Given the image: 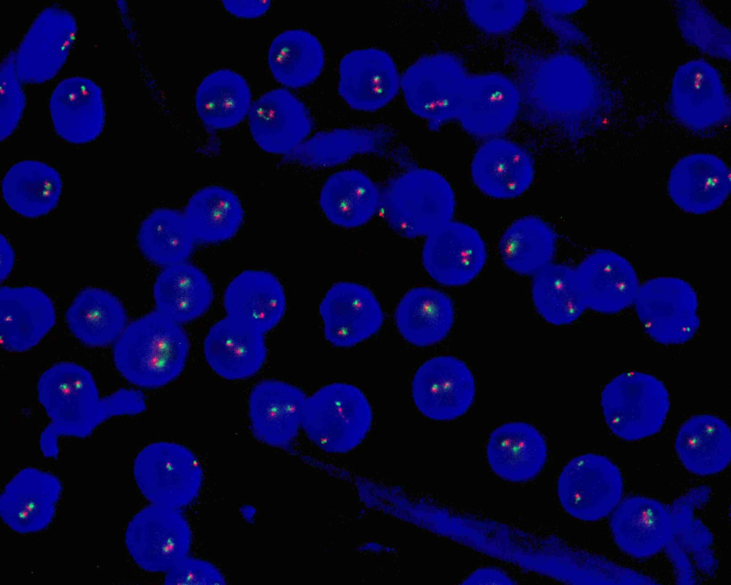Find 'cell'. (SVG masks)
I'll return each instance as SVG.
<instances>
[{"mask_svg": "<svg viewBox=\"0 0 731 585\" xmlns=\"http://www.w3.org/2000/svg\"><path fill=\"white\" fill-rule=\"evenodd\" d=\"M585 308L616 314L634 304L640 284L633 265L622 255L600 249L588 254L575 268Z\"/></svg>", "mask_w": 731, "mask_h": 585, "instance_id": "cell-18", "label": "cell"}, {"mask_svg": "<svg viewBox=\"0 0 731 585\" xmlns=\"http://www.w3.org/2000/svg\"><path fill=\"white\" fill-rule=\"evenodd\" d=\"M136 485L151 503L180 509L198 495L203 470L187 447L170 441H158L143 448L133 466Z\"/></svg>", "mask_w": 731, "mask_h": 585, "instance_id": "cell-8", "label": "cell"}, {"mask_svg": "<svg viewBox=\"0 0 731 585\" xmlns=\"http://www.w3.org/2000/svg\"><path fill=\"white\" fill-rule=\"evenodd\" d=\"M600 404L605 421L617 437L637 441L662 428L670 407L665 384L640 371L622 373L603 388Z\"/></svg>", "mask_w": 731, "mask_h": 585, "instance_id": "cell-5", "label": "cell"}, {"mask_svg": "<svg viewBox=\"0 0 731 585\" xmlns=\"http://www.w3.org/2000/svg\"><path fill=\"white\" fill-rule=\"evenodd\" d=\"M338 91L352 109L377 111L389 104L400 87L393 57L378 48L357 49L346 54L338 66Z\"/></svg>", "mask_w": 731, "mask_h": 585, "instance_id": "cell-16", "label": "cell"}, {"mask_svg": "<svg viewBox=\"0 0 731 585\" xmlns=\"http://www.w3.org/2000/svg\"><path fill=\"white\" fill-rule=\"evenodd\" d=\"M37 394L51 419L40 436L41 452L48 458H57L59 437L84 438L113 416L136 415L146 409L144 395L135 389H121L101 398L91 374L74 362L46 370Z\"/></svg>", "mask_w": 731, "mask_h": 585, "instance_id": "cell-2", "label": "cell"}, {"mask_svg": "<svg viewBox=\"0 0 731 585\" xmlns=\"http://www.w3.org/2000/svg\"><path fill=\"white\" fill-rule=\"evenodd\" d=\"M195 242L183 213L169 208L152 211L137 232V244L143 256L161 266L186 262Z\"/></svg>", "mask_w": 731, "mask_h": 585, "instance_id": "cell-42", "label": "cell"}, {"mask_svg": "<svg viewBox=\"0 0 731 585\" xmlns=\"http://www.w3.org/2000/svg\"><path fill=\"white\" fill-rule=\"evenodd\" d=\"M557 236L541 218L528 215L510 224L500 236L498 251L505 266L513 272L534 276L552 263Z\"/></svg>", "mask_w": 731, "mask_h": 585, "instance_id": "cell-39", "label": "cell"}, {"mask_svg": "<svg viewBox=\"0 0 731 585\" xmlns=\"http://www.w3.org/2000/svg\"><path fill=\"white\" fill-rule=\"evenodd\" d=\"M223 306L227 316L265 334L282 319L286 299L275 275L251 269L240 273L228 284Z\"/></svg>", "mask_w": 731, "mask_h": 585, "instance_id": "cell-29", "label": "cell"}, {"mask_svg": "<svg viewBox=\"0 0 731 585\" xmlns=\"http://www.w3.org/2000/svg\"><path fill=\"white\" fill-rule=\"evenodd\" d=\"M54 129L67 142L83 144L102 132L106 118L101 88L92 80L72 76L61 80L49 99Z\"/></svg>", "mask_w": 731, "mask_h": 585, "instance_id": "cell-23", "label": "cell"}, {"mask_svg": "<svg viewBox=\"0 0 731 585\" xmlns=\"http://www.w3.org/2000/svg\"><path fill=\"white\" fill-rule=\"evenodd\" d=\"M383 217L399 236H427L453 220L455 197L448 181L427 168H415L390 179L380 189Z\"/></svg>", "mask_w": 731, "mask_h": 585, "instance_id": "cell-4", "label": "cell"}, {"mask_svg": "<svg viewBox=\"0 0 731 585\" xmlns=\"http://www.w3.org/2000/svg\"><path fill=\"white\" fill-rule=\"evenodd\" d=\"M675 451L689 471L710 476L724 470L731 459V434L721 418L708 414L691 416L680 426Z\"/></svg>", "mask_w": 731, "mask_h": 585, "instance_id": "cell-33", "label": "cell"}, {"mask_svg": "<svg viewBox=\"0 0 731 585\" xmlns=\"http://www.w3.org/2000/svg\"><path fill=\"white\" fill-rule=\"evenodd\" d=\"M610 529L622 551L641 559L657 554L668 544L675 523L673 515L661 502L634 496L620 501L614 509Z\"/></svg>", "mask_w": 731, "mask_h": 585, "instance_id": "cell-24", "label": "cell"}, {"mask_svg": "<svg viewBox=\"0 0 731 585\" xmlns=\"http://www.w3.org/2000/svg\"><path fill=\"white\" fill-rule=\"evenodd\" d=\"M623 482L618 467L608 458L585 454L563 469L557 494L564 510L581 521H595L611 513L621 500Z\"/></svg>", "mask_w": 731, "mask_h": 585, "instance_id": "cell-11", "label": "cell"}, {"mask_svg": "<svg viewBox=\"0 0 731 585\" xmlns=\"http://www.w3.org/2000/svg\"><path fill=\"white\" fill-rule=\"evenodd\" d=\"M0 139L9 137L17 128L26 105L21 81L14 65V51L9 53L1 64Z\"/></svg>", "mask_w": 731, "mask_h": 585, "instance_id": "cell-46", "label": "cell"}, {"mask_svg": "<svg viewBox=\"0 0 731 585\" xmlns=\"http://www.w3.org/2000/svg\"><path fill=\"white\" fill-rule=\"evenodd\" d=\"M306 399V396L301 389L285 381L266 379L256 384L248 401L253 435L272 446L288 444L301 426Z\"/></svg>", "mask_w": 731, "mask_h": 585, "instance_id": "cell-26", "label": "cell"}, {"mask_svg": "<svg viewBox=\"0 0 731 585\" xmlns=\"http://www.w3.org/2000/svg\"><path fill=\"white\" fill-rule=\"evenodd\" d=\"M189 349L181 324L155 310L127 324L114 343V361L128 381L153 389L181 374Z\"/></svg>", "mask_w": 731, "mask_h": 585, "instance_id": "cell-3", "label": "cell"}, {"mask_svg": "<svg viewBox=\"0 0 731 585\" xmlns=\"http://www.w3.org/2000/svg\"><path fill=\"white\" fill-rule=\"evenodd\" d=\"M1 279L3 281L10 274L14 261V254L12 248L3 236H1Z\"/></svg>", "mask_w": 731, "mask_h": 585, "instance_id": "cell-51", "label": "cell"}, {"mask_svg": "<svg viewBox=\"0 0 731 585\" xmlns=\"http://www.w3.org/2000/svg\"><path fill=\"white\" fill-rule=\"evenodd\" d=\"M65 318L74 336L91 347L115 343L128 324L121 301L111 292L97 287L80 291L68 308Z\"/></svg>", "mask_w": 731, "mask_h": 585, "instance_id": "cell-36", "label": "cell"}, {"mask_svg": "<svg viewBox=\"0 0 731 585\" xmlns=\"http://www.w3.org/2000/svg\"><path fill=\"white\" fill-rule=\"evenodd\" d=\"M372 420L371 406L360 389L333 383L306 397L301 426L308 437L321 448L344 451L366 437Z\"/></svg>", "mask_w": 731, "mask_h": 585, "instance_id": "cell-6", "label": "cell"}, {"mask_svg": "<svg viewBox=\"0 0 731 585\" xmlns=\"http://www.w3.org/2000/svg\"><path fill=\"white\" fill-rule=\"evenodd\" d=\"M251 134L263 151L287 154L306 140L312 119L304 104L289 91L276 89L264 93L248 113Z\"/></svg>", "mask_w": 731, "mask_h": 585, "instance_id": "cell-20", "label": "cell"}, {"mask_svg": "<svg viewBox=\"0 0 731 585\" xmlns=\"http://www.w3.org/2000/svg\"><path fill=\"white\" fill-rule=\"evenodd\" d=\"M224 8L240 18L253 19L263 15L270 8L271 1H222Z\"/></svg>", "mask_w": 731, "mask_h": 585, "instance_id": "cell-48", "label": "cell"}, {"mask_svg": "<svg viewBox=\"0 0 731 585\" xmlns=\"http://www.w3.org/2000/svg\"><path fill=\"white\" fill-rule=\"evenodd\" d=\"M61 491V481L54 474L24 468L4 489L0 497L1 517L17 533L39 532L51 522Z\"/></svg>", "mask_w": 731, "mask_h": 585, "instance_id": "cell-21", "label": "cell"}, {"mask_svg": "<svg viewBox=\"0 0 731 585\" xmlns=\"http://www.w3.org/2000/svg\"><path fill=\"white\" fill-rule=\"evenodd\" d=\"M471 179L483 194L497 199H512L523 194L535 178L530 154L520 144L492 138L475 151L470 164Z\"/></svg>", "mask_w": 731, "mask_h": 585, "instance_id": "cell-22", "label": "cell"}, {"mask_svg": "<svg viewBox=\"0 0 731 585\" xmlns=\"http://www.w3.org/2000/svg\"><path fill=\"white\" fill-rule=\"evenodd\" d=\"M697 7L689 8L691 14H680V16L685 17L679 19L684 35L707 54L725 57L730 53L729 34L709 12Z\"/></svg>", "mask_w": 731, "mask_h": 585, "instance_id": "cell-45", "label": "cell"}, {"mask_svg": "<svg viewBox=\"0 0 731 585\" xmlns=\"http://www.w3.org/2000/svg\"><path fill=\"white\" fill-rule=\"evenodd\" d=\"M469 75L456 55L437 52L422 56L400 76L406 106L433 127L457 119Z\"/></svg>", "mask_w": 731, "mask_h": 585, "instance_id": "cell-7", "label": "cell"}, {"mask_svg": "<svg viewBox=\"0 0 731 585\" xmlns=\"http://www.w3.org/2000/svg\"><path fill=\"white\" fill-rule=\"evenodd\" d=\"M153 294L156 310L180 324L201 316L213 299L208 276L187 262L165 267L154 282Z\"/></svg>", "mask_w": 731, "mask_h": 585, "instance_id": "cell-34", "label": "cell"}, {"mask_svg": "<svg viewBox=\"0 0 731 585\" xmlns=\"http://www.w3.org/2000/svg\"><path fill=\"white\" fill-rule=\"evenodd\" d=\"M540 8L548 14H568L578 9L582 2L579 1H540L538 2Z\"/></svg>", "mask_w": 731, "mask_h": 585, "instance_id": "cell-50", "label": "cell"}, {"mask_svg": "<svg viewBox=\"0 0 731 585\" xmlns=\"http://www.w3.org/2000/svg\"><path fill=\"white\" fill-rule=\"evenodd\" d=\"M667 194L682 211L702 215L720 209L731 191L729 166L717 155L695 153L683 156L671 169Z\"/></svg>", "mask_w": 731, "mask_h": 585, "instance_id": "cell-19", "label": "cell"}, {"mask_svg": "<svg viewBox=\"0 0 731 585\" xmlns=\"http://www.w3.org/2000/svg\"><path fill=\"white\" fill-rule=\"evenodd\" d=\"M521 109L515 81L496 72L469 76L457 119L464 130L490 139L505 132Z\"/></svg>", "mask_w": 731, "mask_h": 585, "instance_id": "cell-15", "label": "cell"}, {"mask_svg": "<svg viewBox=\"0 0 731 585\" xmlns=\"http://www.w3.org/2000/svg\"><path fill=\"white\" fill-rule=\"evenodd\" d=\"M183 214L196 241L215 244L237 234L244 211L233 191L220 186H208L191 196Z\"/></svg>", "mask_w": 731, "mask_h": 585, "instance_id": "cell-38", "label": "cell"}, {"mask_svg": "<svg viewBox=\"0 0 731 585\" xmlns=\"http://www.w3.org/2000/svg\"><path fill=\"white\" fill-rule=\"evenodd\" d=\"M76 34V19L67 9L51 6L41 11L14 51L21 81L39 84L54 79L66 63Z\"/></svg>", "mask_w": 731, "mask_h": 585, "instance_id": "cell-12", "label": "cell"}, {"mask_svg": "<svg viewBox=\"0 0 731 585\" xmlns=\"http://www.w3.org/2000/svg\"><path fill=\"white\" fill-rule=\"evenodd\" d=\"M394 318L405 340L415 346H428L449 334L454 323V306L450 298L438 289L415 287L401 298Z\"/></svg>", "mask_w": 731, "mask_h": 585, "instance_id": "cell-31", "label": "cell"}, {"mask_svg": "<svg viewBox=\"0 0 731 585\" xmlns=\"http://www.w3.org/2000/svg\"><path fill=\"white\" fill-rule=\"evenodd\" d=\"M203 353L208 364L220 376L244 379L255 374L266 361L264 334L226 316L209 329Z\"/></svg>", "mask_w": 731, "mask_h": 585, "instance_id": "cell-28", "label": "cell"}, {"mask_svg": "<svg viewBox=\"0 0 731 585\" xmlns=\"http://www.w3.org/2000/svg\"><path fill=\"white\" fill-rule=\"evenodd\" d=\"M55 321L52 301L41 289L30 286L1 288V342L6 351L32 349L50 331Z\"/></svg>", "mask_w": 731, "mask_h": 585, "instance_id": "cell-27", "label": "cell"}, {"mask_svg": "<svg viewBox=\"0 0 731 585\" xmlns=\"http://www.w3.org/2000/svg\"><path fill=\"white\" fill-rule=\"evenodd\" d=\"M487 256L480 234L469 224L451 220L426 236L422 262L439 284L461 286L479 275Z\"/></svg>", "mask_w": 731, "mask_h": 585, "instance_id": "cell-14", "label": "cell"}, {"mask_svg": "<svg viewBox=\"0 0 731 585\" xmlns=\"http://www.w3.org/2000/svg\"><path fill=\"white\" fill-rule=\"evenodd\" d=\"M319 204L333 224L346 229L368 223L379 209L380 189L364 172L354 169L331 174L323 184Z\"/></svg>", "mask_w": 731, "mask_h": 585, "instance_id": "cell-35", "label": "cell"}, {"mask_svg": "<svg viewBox=\"0 0 731 585\" xmlns=\"http://www.w3.org/2000/svg\"><path fill=\"white\" fill-rule=\"evenodd\" d=\"M62 187L59 171L36 160L14 164L1 184L7 205L18 214L32 219L44 216L57 206Z\"/></svg>", "mask_w": 731, "mask_h": 585, "instance_id": "cell-37", "label": "cell"}, {"mask_svg": "<svg viewBox=\"0 0 731 585\" xmlns=\"http://www.w3.org/2000/svg\"><path fill=\"white\" fill-rule=\"evenodd\" d=\"M191 541L190 525L180 509L151 503L133 516L125 531L131 558L152 573H166L188 556Z\"/></svg>", "mask_w": 731, "mask_h": 585, "instance_id": "cell-10", "label": "cell"}, {"mask_svg": "<svg viewBox=\"0 0 731 585\" xmlns=\"http://www.w3.org/2000/svg\"><path fill=\"white\" fill-rule=\"evenodd\" d=\"M413 401L426 417L451 421L465 414L475 396V381L468 365L449 355L433 357L416 371L412 381Z\"/></svg>", "mask_w": 731, "mask_h": 585, "instance_id": "cell-13", "label": "cell"}, {"mask_svg": "<svg viewBox=\"0 0 731 585\" xmlns=\"http://www.w3.org/2000/svg\"><path fill=\"white\" fill-rule=\"evenodd\" d=\"M393 136V131L383 126L337 129L316 134L286 157L307 167H331L358 154L378 153Z\"/></svg>", "mask_w": 731, "mask_h": 585, "instance_id": "cell-32", "label": "cell"}, {"mask_svg": "<svg viewBox=\"0 0 731 585\" xmlns=\"http://www.w3.org/2000/svg\"><path fill=\"white\" fill-rule=\"evenodd\" d=\"M222 573L208 561L186 556L166 573L165 584H225Z\"/></svg>", "mask_w": 731, "mask_h": 585, "instance_id": "cell-47", "label": "cell"}, {"mask_svg": "<svg viewBox=\"0 0 731 585\" xmlns=\"http://www.w3.org/2000/svg\"><path fill=\"white\" fill-rule=\"evenodd\" d=\"M645 332L664 345L683 344L697 331L696 291L687 281L675 276H658L640 284L634 301Z\"/></svg>", "mask_w": 731, "mask_h": 585, "instance_id": "cell-9", "label": "cell"}, {"mask_svg": "<svg viewBox=\"0 0 731 585\" xmlns=\"http://www.w3.org/2000/svg\"><path fill=\"white\" fill-rule=\"evenodd\" d=\"M464 8L471 21L480 31L493 35L507 34L524 18L525 1H465Z\"/></svg>", "mask_w": 731, "mask_h": 585, "instance_id": "cell-44", "label": "cell"}, {"mask_svg": "<svg viewBox=\"0 0 731 585\" xmlns=\"http://www.w3.org/2000/svg\"><path fill=\"white\" fill-rule=\"evenodd\" d=\"M508 59L527 118L570 135L580 133L597 106L596 81L587 64L572 54L520 47L512 48Z\"/></svg>", "mask_w": 731, "mask_h": 585, "instance_id": "cell-1", "label": "cell"}, {"mask_svg": "<svg viewBox=\"0 0 731 585\" xmlns=\"http://www.w3.org/2000/svg\"><path fill=\"white\" fill-rule=\"evenodd\" d=\"M513 583L505 574L493 568L478 569L463 582L465 584H512Z\"/></svg>", "mask_w": 731, "mask_h": 585, "instance_id": "cell-49", "label": "cell"}, {"mask_svg": "<svg viewBox=\"0 0 731 585\" xmlns=\"http://www.w3.org/2000/svg\"><path fill=\"white\" fill-rule=\"evenodd\" d=\"M271 72L277 81L291 88H301L321 74L325 51L318 39L304 29H290L272 41L268 54Z\"/></svg>", "mask_w": 731, "mask_h": 585, "instance_id": "cell-41", "label": "cell"}, {"mask_svg": "<svg viewBox=\"0 0 731 585\" xmlns=\"http://www.w3.org/2000/svg\"><path fill=\"white\" fill-rule=\"evenodd\" d=\"M251 101L246 81L227 69L207 75L199 84L195 97L198 116L212 129H225L238 124L248 114Z\"/></svg>", "mask_w": 731, "mask_h": 585, "instance_id": "cell-40", "label": "cell"}, {"mask_svg": "<svg viewBox=\"0 0 731 585\" xmlns=\"http://www.w3.org/2000/svg\"><path fill=\"white\" fill-rule=\"evenodd\" d=\"M319 313L326 339L332 345L353 346L375 334L383 323V312L374 294L351 281L333 284L321 302Z\"/></svg>", "mask_w": 731, "mask_h": 585, "instance_id": "cell-17", "label": "cell"}, {"mask_svg": "<svg viewBox=\"0 0 731 585\" xmlns=\"http://www.w3.org/2000/svg\"><path fill=\"white\" fill-rule=\"evenodd\" d=\"M670 105L675 116L697 130L718 124L726 115V93L717 71L702 60L681 66L672 84Z\"/></svg>", "mask_w": 731, "mask_h": 585, "instance_id": "cell-25", "label": "cell"}, {"mask_svg": "<svg viewBox=\"0 0 731 585\" xmlns=\"http://www.w3.org/2000/svg\"><path fill=\"white\" fill-rule=\"evenodd\" d=\"M486 455L492 471L512 483L535 479L548 459V447L540 432L523 421L502 424L490 435Z\"/></svg>", "mask_w": 731, "mask_h": 585, "instance_id": "cell-30", "label": "cell"}, {"mask_svg": "<svg viewBox=\"0 0 731 585\" xmlns=\"http://www.w3.org/2000/svg\"><path fill=\"white\" fill-rule=\"evenodd\" d=\"M533 276V304L546 321L563 326L580 318L586 308L579 291L575 268L551 263Z\"/></svg>", "mask_w": 731, "mask_h": 585, "instance_id": "cell-43", "label": "cell"}]
</instances>
